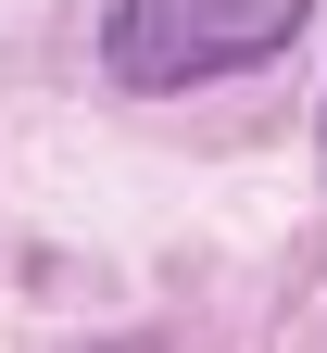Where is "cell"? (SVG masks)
Here are the masks:
<instances>
[{
  "instance_id": "6da1fadb",
  "label": "cell",
  "mask_w": 327,
  "mask_h": 353,
  "mask_svg": "<svg viewBox=\"0 0 327 353\" xmlns=\"http://www.w3.org/2000/svg\"><path fill=\"white\" fill-rule=\"evenodd\" d=\"M302 0H114V76L126 88H202L264 51H290Z\"/></svg>"
}]
</instances>
